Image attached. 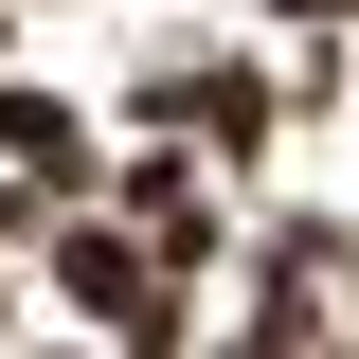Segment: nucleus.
<instances>
[{
  "mask_svg": "<svg viewBox=\"0 0 359 359\" xmlns=\"http://www.w3.org/2000/svg\"><path fill=\"white\" fill-rule=\"evenodd\" d=\"M72 287H90V323H126V341H162V287H144V252H126V233H72Z\"/></svg>",
  "mask_w": 359,
  "mask_h": 359,
  "instance_id": "1",
  "label": "nucleus"
},
{
  "mask_svg": "<svg viewBox=\"0 0 359 359\" xmlns=\"http://www.w3.org/2000/svg\"><path fill=\"white\" fill-rule=\"evenodd\" d=\"M0 162H18V180H72V162H90V144H72V126H54V108H0Z\"/></svg>",
  "mask_w": 359,
  "mask_h": 359,
  "instance_id": "2",
  "label": "nucleus"
}]
</instances>
